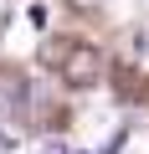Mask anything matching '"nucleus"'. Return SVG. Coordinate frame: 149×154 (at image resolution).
I'll use <instances>...</instances> for the list:
<instances>
[{
    "label": "nucleus",
    "mask_w": 149,
    "mask_h": 154,
    "mask_svg": "<svg viewBox=\"0 0 149 154\" xmlns=\"http://www.w3.org/2000/svg\"><path fill=\"white\" fill-rule=\"evenodd\" d=\"M57 67H62V82H72V88H88V82H98L103 57H98V46L72 41V46H62V51H57Z\"/></svg>",
    "instance_id": "nucleus-1"
},
{
    "label": "nucleus",
    "mask_w": 149,
    "mask_h": 154,
    "mask_svg": "<svg viewBox=\"0 0 149 154\" xmlns=\"http://www.w3.org/2000/svg\"><path fill=\"white\" fill-rule=\"evenodd\" d=\"M16 144H21L16 128H0V154H16Z\"/></svg>",
    "instance_id": "nucleus-2"
},
{
    "label": "nucleus",
    "mask_w": 149,
    "mask_h": 154,
    "mask_svg": "<svg viewBox=\"0 0 149 154\" xmlns=\"http://www.w3.org/2000/svg\"><path fill=\"white\" fill-rule=\"evenodd\" d=\"M41 154H72L67 144H41Z\"/></svg>",
    "instance_id": "nucleus-3"
}]
</instances>
